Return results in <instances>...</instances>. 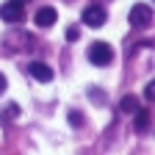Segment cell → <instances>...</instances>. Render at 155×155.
I'll use <instances>...</instances> for the list:
<instances>
[{"mask_svg": "<svg viewBox=\"0 0 155 155\" xmlns=\"http://www.w3.org/2000/svg\"><path fill=\"white\" fill-rule=\"evenodd\" d=\"M0 19L8 25H17L25 19V3L22 0H6L3 6H0Z\"/></svg>", "mask_w": 155, "mask_h": 155, "instance_id": "6da1fadb", "label": "cell"}, {"mask_svg": "<svg viewBox=\"0 0 155 155\" xmlns=\"http://www.w3.org/2000/svg\"><path fill=\"white\" fill-rule=\"evenodd\" d=\"M89 61H91L94 67H108V64L114 61V47H111L108 42H94V45L89 47Z\"/></svg>", "mask_w": 155, "mask_h": 155, "instance_id": "7a4b0ae2", "label": "cell"}, {"mask_svg": "<svg viewBox=\"0 0 155 155\" xmlns=\"http://www.w3.org/2000/svg\"><path fill=\"white\" fill-rule=\"evenodd\" d=\"M127 19H130L133 28H150V22H152V8L144 6V3H136V6L130 8Z\"/></svg>", "mask_w": 155, "mask_h": 155, "instance_id": "3957f363", "label": "cell"}, {"mask_svg": "<svg viewBox=\"0 0 155 155\" xmlns=\"http://www.w3.org/2000/svg\"><path fill=\"white\" fill-rule=\"evenodd\" d=\"M105 8L103 6H89V8H83V25H89V28H103L105 25Z\"/></svg>", "mask_w": 155, "mask_h": 155, "instance_id": "277c9868", "label": "cell"}, {"mask_svg": "<svg viewBox=\"0 0 155 155\" xmlns=\"http://www.w3.org/2000/svg\"><path fill=\"white\" fill-rule=\"evenodd\" d=\"M55 17H58L55 8H53V6H45V8L36 11V25H39V28H53V25H55Z\"/></svg>", "mask_w": 155, "mask_h": 155, "instance_id": "5b68a950", "label": "cell"}, {"mask_svg": "<svg viewBox=\"0 0 155 155\" xmlns=\"http://www.w3.org/2000/svg\"><path fill=\"white\" fill-rule=\"evenodd\" d=\"M31 75L36 78L39 83H50V81H53V69H50L45 61H33V64H31Z\"/></svg>", "mask_w": 155, "mask_h": 155, "instance_id": "8992f818", "label": "cell"}, {"mask_svg": "<svg viewBox=\"0 0 155 155\" xmlns=\"http://www.w3.org/2000/svg\"><path fill=\"white\" fill-rule=\"evenodd\" d=\"M119 111H122V114H136V111H139V97H133V94L122 97V103H119Z\"/></svg>", "mask_w": 155, "mask_h": 155, "instance_id": "52a82bcc", "label": "cell"}, {"mask_svg": "<svg viewBox=\"0 0 155 155\" xmlns=\"http://www.w3.org/2000/svg\"><path fill=\"white\" fill-rule=\"evenodd\" d=\"M147 125H150V114L144 108H139L136 111V130H147Z\"/></svg>", "mask_w": 155, "mask_h": 155, "instance_id": "ba28073f", "label": "cell"}, {"mask_svg": "<svg viewBox=\"0 0 155 155\" xmlns=\"http://www.w3.org/2000/svg\"><path fill=\"white\" fill-rule=\"evenodd\" d=\"M78 36H81V28H78V25L67 28V42H78Z\"/></svg>", "mask_w": 155, "mask_h": 155, "instance_id": "9c48e42d", "label": "cell"}, {"mask_svg": "<svg viewBox=\"0 0 155 155\" xmlns=\"http://www.w3.org/2000/svg\"><path fill=\"white\" fill-rule=\"evenodd\" d=\"M144 97H147L150 103H155V81H150V83H147V89H144Z\"/></svg>", "mask_w": 155, "mask_h": 155, "instance_id": "30bf717a", "label": "cell"}, {"mask_svg": "<svg viewBox=\"0 0 155 155\" xmlns=\"http://www.w3.org/2000/svg\"><path fill=\"white\" fill-rule=\"evenodd\" d=\"M17 111H19V108H17L14 103H11V105L6 108V114H3V119H11V116H17Z\"/></svg>", "mask_w": 155, "mask_h": 155, "instance_id": "8fae6325", "label": "cell"}, {"mask_svg": "<svg viewBox=\"0 0 155 155\" xmlns=\"http://www.w3.org/2000/svg\"><path fill=\"white\" fill-rule=\"evenodd\" d=\"M69 119H72V125H81V114L72 111V114H69Z\"/></svg>", "mask_w": 155, "mask_h": 155, "instance_id": "7c38bea8", "label": "cell"}, {"mask_svg": "<svg viewBox=\"0 0 155 155\" xmlns=\"http://www.w3.org/2000/svg\"><path fill=\"white\" fill-rule=\"evenodd\" d=\"M6 86H8V83H6V75H3V72H0V94H3V91H6Z\"/></svg>", "mask_w": 155, "mask_h": 155, "instance_id": "4fadbf2b", "label": "cell"}, {"mask_svg": "<svg viewBox=\"0 0 155 155\" xmlns=\"http://www.w3.org/2000/svg\"><path fill=\"white\" fill-rule=\"evenodd\" d=\"M22 3H28V0H22Z\"/></svg>", "mask_w": 155, "mask_h": 155, "instance_id": "5bb4252c", "label": "cell"}]
</instances>
